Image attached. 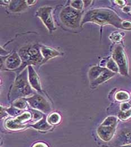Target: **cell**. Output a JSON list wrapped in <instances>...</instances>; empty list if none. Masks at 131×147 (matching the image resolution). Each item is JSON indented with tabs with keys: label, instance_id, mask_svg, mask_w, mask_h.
Wrapping results in <instances>:
<instances>
[{
	"label": "cell",
	"instance_id": "cell-1",
	"mask_svg": "<svg viewBox=\"0 0 131 147\" xmlns=\"http://www.w3.org/2000/svg\"><path fill=\"white\" fill-rule=\"evenodd\" d=\"M91 22L100 25L110 24L119 29H123V20L113 10L108 9H95L86 12L82 18L81 25Z\"/></svg>",
	"mask_w": 131,
	"mask_h": 147
},
{
	"label": "cell",
	"instance_id": "cell-2",
	"mask_svg": "<svg viewBox=\"0 0 131 147\" xmlns=\"http://www.w3.org/2000/svg\"><path fill=\"white\" fill-rule=\"evenodd\" d=\"M18 54L22 61V64L19 68V72L22 71L26 66L37 65L43 60L40 47L37 45H29L24 46L19 50Z\"/></svg>",
	"mask_w": 131,
	"mask_h": 147
},
{
	"label": "cell",
	"instance_id": "cell-3",
	"mask_svg": "<svg viewBox=\"0 0 131 147\" xmlns=\"http://www.w3.org/2000/svg\"><path fill=\"white\" fill-rule=\"evenodd\" d=\"M82 13L71 6H67L62 9L60 13V19L62 24L66 26L77 29L81 24Z\"/></svg>",
	"mask_w": 131,
	"mask_h": 147
},
{
	"label": "cell",
	"instance_id": "cell-4",
	"mask_svg": "<svg viewBox=\"0 0 131 147\" xmlns=\"http://www.w3.org/2000/svg\"><path fill=\"white\" fill-rule=\"evenodd\" d=\"M28 78V76H27L26 70H24L16 78L12 89L13 96L17 97H25L32 92Z\"/></svg>",
	"mask_w": 131,
	"mask_h": 147
},
{
	"label": "cell",
	"instance_id": "cell-5",
	"mask_svg": "<svg viewBox=\"0 0 131 147\" xmlns=\"http://www.w3.org/2000/svg\"><path fill=\"white\" fill-rule=\"evenodd\" d=\"M117 121V120L115 117H108L98 127L97 133L102 139L107 141L112 138L115 131Z\"/></svg>",
	"mask_w": 131,
	"mask_h": 147
},
{
	"label": "cell",
	"instance_id": "cell-6",
	"mask_svg": "<svg viewBox=\"0 0 131 147\" xmlns=\"http://www.w3.org/2000/svg\"><path fill=\"white\" fill-rule=\"evenodd\" d=\"M112 57L119 67L120 74L123 76H128V64L126 54L120 46H118L114 49Z\"/></svg>",
	"mask_w": 131,
	"mask_h": 147
},
{
	"label": "cell",
	"instance_id": "cell-7",
	"mask_svg": "<svg viewBox=\"0 0 131 147\" xmlns=\"http://www.w3.org/2000/svg\"><path fill=\"white\" fill-rule=\"evenodd\" d=\"M52 8L50 6H43L38 9L36 12V15L38 16L47 27L50 32H52L56 30L52 15Z\"/></svg>",
	"mask_w": 131,
	"mask_h": 147
},
{
	"label": "cell",
	"instance_id": "cell-8",
	"mask_svg": "<svg viewBox=\"0 0 131 147\" xmlns=\"http://www.w3.org/2000/svg\"><path fill=\"white\" fill-rule=\"evenodd\" d=\"M30 106L42 112L48 113L51 111V107L48 100L41 95L36 94L33 96L25 99Z\"/></svg>",
	"mask_w": 131,
	"mask_h": 147
},
{
	"label": "cell",
	"instance_id": "cell-9",
	"mask_svg": "<svg viewBox=\"0 0 131 147\" xmlns=\"http://www.w3.org/2000/svg\"><path fill=\"white\" fill-rule=\"evenodd\" d=\"M28 81L30 86L37 91L41 92V86L39 81V78L37 74L36 73V71L31 65L28 66Z\"/></svg>",
	"mask_w": 131,
	"mask_h": 147
},
{
	"label": "cell",
	"instance_id": "cell-10",
	"mask_svg": "<svg viewBox=\"0 0 131 147\" xmlns=\"http://www.w3.org/2000/svg\"><path fill=\"white\" fill-rule=\"evenodd\" d=\"M22 62V59L19 54L15 52L6 59L5 66L9 70H15L21 66Z\"/></svg>",
	"mask_w": 131,
	"mask_h": 147
},
{
	"label": "cell",
	"instance_id": "cell-11",
	"mask_svg": "<svg viewBox=\"0 0 131 147\" xmlns=\"http://www.w3.org/2000/svg\"><path fill=\"white\" fill-rule=\"evenodd\" d=\"M40 49H41V54L43 57V60L41 64L45 63L48 60L54 57H56L61 55V53H60L59 51L47 46H41L40 47Z\"/></svg>",
	"mask_w": 131,
	"mask_h": 147
},
{
	"label": "cell",
	"instance_id": "cell-12",
	"mask_svg": "<svg viewBox=\"0 0 131 147\" xmlns=\"http://www.w3.org/2000/svg\"><path fill=\"white\" fill-rule=\"evenodd\" d=\"M27 8L26 1H11L9 6V9L13 12H22Z\"/></svg>",
	"mask_w": 131,
	"mask_h": 147
},
{
	"label": "cell",
	"instance_id": "cell-13",
	"mask_svg": "<svg viewBox=\"0 0 131 147\" xmlns=\"http://www.w3.org/2000/svg\"><path fill=\"white\" fill-rule=\"evenodd\" d=\"M115 73L111 71L110 70H109V69H107L101 74L95 80H94V82H91V85L94 86H98L103 83H104L105 82L107 81V80H109V79L111 78L113 76H114L115 75Z\"/></svg>",
	"mask_w": 131,
	"mask_h": 147
},
{
	"label": "cell",
	"instance_id": "cell-14",
	"mask_svg": "<svg viewBox=\"0 0 131 147\" xmlns=\"http://www.w3.org/2000/svg\"><path fill=\"white\" fill-rule=\"evenodd\" d=\"M107 68L104 67H101V66H93L92 67L88 73V76L90 81L91 82L95 80Z\"/></svg>",
	"mask_w": 131,
	"mask_h": 147
},
{
	"label": "cell",
	"instance_id": "cell-15",
	"mask_svg": "<svg viewBox=\"0 0 131 147\" xmlns=\"http://www.w3.org/2000/svg\"><path fill=\"white\" fill-rule=\"evenodd\" d=\"M32 126L36 129L41 130H48L52 127L50 124L47 122L45 117H44L42 119H41L40 121L36 123L35 124L32 125Z\"/></svg>",
	"mask_w": 131,
	"mask_h": 147
},
{
	"label": "cell",
	"instance_id": "cell-16",
	"mask_svg": "<svg viewBox=\"0 0 131 147\" xmlns=\"http://www.w3.org/2000/svg\"><path fill=\"white\" fill-rule=\"evenodd\" d=\"M6 126L8 129L12 130H20L25 127V126L21 125V123H18L16 120H7L6 123Z\"/></svg>",
	"mask_w": 131,
	"mask_h": 147
},
{
	"label": "cell",
	"instance_id": "cell-17",
	"mask_svg": "<svg viewBox=\"0 0 131 147\" xmlns=\"http://www.w3.org/2000/svg\"><path fill=\"white\" fill-rule=\"evenodd\" d=\"M61 121V117L59 113H53L48 117V121L50 125H55L58 124Z\"/></svg>",
	"mask_w": 131,
	"mask_h": 147
},
{
	"label": "cell",
	"instance_id": "cell-18",
	"mask_svg": "<svg viewBox=\"0 0 131 147\" xmlns=\"http://www.w3.org/2000/svg\"><path fill=\"white\" fill-rule=\"evenodd\" d=\"M107 68L111 71L115 73L119 72V67L115 61L112 59H110L107 63Z\"/></svg>",
	"mask_w": 131,
	"mask_h": 147
},
{
	"label": "cell",
	"instance_id": "cell-19",
	"mask_svg": "<svg viewBox=\"0 0 131 147\" xmlns=\"http://www.w3.org/2000/svg\"><path fill=\"white\" fill-rule=\"evenodd\" d=\"M115 98L118 101H124L130 99V95L126 92L120 91L117 93Z\"/></svg>",
	"mask_w": 131,
	"mask_h": 147
},
{
	"label": "cell",
	"instance_id": "cell-20",
	"mask_svg": "<svg viewBox=\"0 0 131 147\" xmlns=\"http://www.w3.org/2000/svg\"><path fill=\"white\" fill-rule=\"evenodd\" d=\"M31 118V114L29 112H25L23 113L21 116L17 117V118L15 119L18 123H22L29 120H30Z\"/></svg>",
	"mask_w": 131,
	"mask_h": 147
},
{
	"label": "cell",
	"instance_id": "cell-21",
	"mask_svg": "<svg viewBox=\"0 0 131 147\" xmlns=\"http://www.w3.org/2000/svg\"><path fill=\"white\" fill-rule=\"evenodd\" d=\"M71 7L78 10H81L84 7L83 1H72Z\"/></svg>",
	"mask_w": 131,
	"mask_h": 147
},
{
	"label": "cell",
	"instance_id": "cell-22",
	"mask_svg": "<svg viewBox=\"0 0 131 147\" xmlns=\"http://www.w3.org/2000/svg\"><path fill=\"white\" fill-rule=\"evenodd\" d=\"M13 105L15 107H16V108L19 109H24L26 108V107L27 106L25 100V99H21L16 100L14 103Z\"/></svg>",
	"mask_w": 131,
	"mask_h": 147
},
{
	"label": "cell",
	"instance_id": "cell-23",
	"mask_svg": "<svg viewBox=\"0 0 131 147\" xmlns=\"http://www.w3.org/2000/svg\"><path fill=\"white\" fill-rule=\"evenodd\" d=\"M119 117L120 119L126 120L131 117V109L127 111H121L119 113Z\"/></svg>",
	"mask_w": 131,
	"mask_h": 147
},
{
	"label": "cell",
	"instance_id": "cell-24",
	"mask_svg": "<svg viewBox=\"0 0 131 147\" xmlns=\"http://www.w3.org/2000/svg\"><path fill=\"white\" fill-rule=\"evenodd\" d=\"M112 40L115 41V42H119L120 39L122 38V36L120 33H114L111 35V37H110Z\"/></svg>",
	"mask_w": 131,
	"mask_h": 147
},
{
	"label": "cell",
	"instance_id": "cell-25",
	"mask_svg": "<svg viewBox=\"0 0 131 147\" xmlns=\"http://www.w3.org/2000/svg\"><path fill=\"white\" fill-rule=\"evenodd\" d=\"M122 27L124 30H131V22L130 21H123L122 22Z\"/></svg>",
	"mask_w": 131,
	"mask_h": 147
},
{
	"label": "cell",
	"instance_id": "cell-26",
	"mask_svg": "<svg viewBox=\"0 0 131 147\" xmlns=\"http://www.w3.org/2000/svg\"><path fill=\"white\" fill-rule=\"evenodd\" d=\"M131 105L128 102L123 103L121 105V111H127L130 110Z\"/></svg>",
	"mask_w": 131,
	"mask_h": 147
},
{
	"label": "cell",
	"instance_id": "cell-27",
	"mask_svg": "<svg viewBox=\"0 0 131 147\" xmlns=\"http://www.w3.org/2000/svg\"><path fill=\"white\" fill-rule=\"evenodd\" d=\"M7 112H9L11 115L14 116L16 115H18L20 113V111L18 110V109H15L14 107H12L9 110H7Z\"/></svg>",
	"mask_w": 131,
	"mask_h": 147
},
{
	"label": "cell",
	"instance_id": "cell-28",
	"mask_svg": "<svg viewBox=\"0 0 131 147\" xmlns=\"http://www.w3.org/2000/svg\"><path fill=\"white\" fill-rule=\"evenodd\" d=\"M33 113H34V119L35 120L39 119L42 116V115L38 111H33Z\"/></svg>",
	"mask_w": 131,
	"mask_h": 147
},
{
	"label": "cell",
	"instance_id": "cell-29",
	"mask_svg": "<svg viewBox=\"0 0 131 147\" xmlns=\"http://www.w3.org/2000/svg\"><path fill=\"white\" fill-rule=\"evenodd\" d=\"M33 147H48L45 144H43L42 143H38L35 144Z\"/></svg>",
	"mask_w": 131,
	"mask_h": 147
},
{
	"label": "cell",
	"instance_id": "cell-30",
	"mask_svg": "<svg viewBox=\"0 0 131 147\" xmlns=\"http://www.w3.org/2000/svg\"><path fill=\"white\" fill-rule=\"evenodd\" d=\"M131 9L129 6H125L123 8V11L125 12H128L131 11Z\"/></svg>",
	"mask_w": 131,
	"mask_h": 147
},
{
	"label": "cell",
	"instance_id": "cell-31",
	"mask_svg": "<svg viewBox=\"0 0 131 147\" xmlns=\"http://www.w3.org/2000/svg\"><path fill=\"white\" fill-rule=\"evenodd\" d=\"M115 3H117L120 6H123V5H124L125 4V3H126V2H125L124 1H115Z\"/></svg>",
	"mask_w": 131,
	"mask_h": 147
},
{
	"label": "cell",
	"instance_id": "cell-32",
	"mask_svg": "<svg viewBox=\"0 0 131 147\" xmlns=\"http://www.w3.org/2000/svg\"><path fill=\"white\" fill-rule=\"evenodd\" d=\"M28 5H34L36 2V1H26Z\"/></svg>",
	"mask_w": 131,
	"mask_h": 147
},
{
	"label": "cell",
	"instance_id": "cell-33",
	"mask_svg": "<svg viewBox=\"0 0 131 147\" xmlns=\"http://www.w3.org/2000/svg\"><path fill=\"white\" fill-rule=\"evenodd\" d=\"M131 147V145H130V146H123V147Z\"/></svg>",
	"mask_w": 131,
	"mask_h": 147
},
{
	"label": "cell",
	"instance_id": "cell-34",
	"mask_svg": "<svg viewBox=\"0 0 131 147\" xmlns=\"http://www.w3.org/2000/svg\"></svg>",
	"mask_w": 131,
	"mask_h": 147
}]
</instances>
